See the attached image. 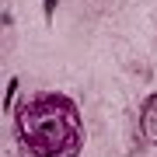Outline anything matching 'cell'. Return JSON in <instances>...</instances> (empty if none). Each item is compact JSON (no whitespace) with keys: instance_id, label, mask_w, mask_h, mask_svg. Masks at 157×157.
Segmentation results:
<instances>
[{"instance_id":"1","label":"cell","mask_w":157,"mask_h":157,"mask_svg":"<svg viewBox=\"0 0 157 157\" xmlns=\"http://www.w3.org/2000/svg\"><path fill=\"white\" fill-rule=\"evenodd\" d=\"M147 136H150V140H157V101L147 108Z\"/></svg>"}]
</instances>
